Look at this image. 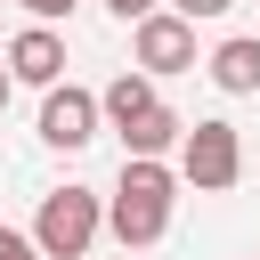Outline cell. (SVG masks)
Here are the masks:
<instances>
[{
  "mask_svg": "<svg viewBox=\"0 0 260 260\" xmlns=\"http://www.w3.org/2000/svg\"><path fill=\"white\" fill-rule=\"evenodd\" d=\"M41 138H49L57 154L89 146V138H98V89H73V81H57V89L41 98Z\"/></svg>",
  "mask_w": 260,
  "mask_h": 260,
  "instance_id": "5",
  "label": "cell"
},
{
  "mask_svg": "<svg viewBox=\"0 0 260 260\" xmlns=\"http://www.w3.org/2000/svg\"><path fill=\"white\" fill-rule=\"evenodd\" d=\"M179 138H187V122H179V114H171L162 98H154V106H146L138 122H122V146H130V154H171Z\"/></svg>",
  "mask_w": 260,
  "mask_h": 260,
  "instance_id": "9",
  "label": "cell"
},
{
  "mask_svg": "<svg viewBox=\"0 0 260 260\" xmlns=\"http://www.w3.org/2000/svg\"><path fill=\"white\" fill-rule=\"evenodd\" d=\"M8 73L32 81V89H57V81H65V41H57L49 24H24V32L8 41Z\"/></svg>",
  "mask_w": 260,
  "mask_h": 260,
  "instance_id": "6",
  "label": "cell"
},
{
  "mask_svg": "<svg viewBox=\"0 0 260 260\" xmlns=\"http://www.w3.org/2000/svg\"><path fill=\"white\" fill-rule=\"evenodd\" d=\"M16 8H24L32 24H57V16H73V0H16Z\"/></svg>",
  "mask_w": 260,
  "mask_h": 260,
  "instance_id": "12",
  "label": "cell"
},
{
  "mask_svg": "<svg viewBox=\"0 0 260 260\" xmlns=\"http://www.w3.org/2000/svg\"><path fill=\"white\" fill-rule=\"evenodd\" d=\"M146 106H154V73H138V65H122V73L98 89V114H106L114 130H122V122H138Z\"/></svg>",
  "mask_w": 260,
  "mask_h": 260,
  "instance_id": "8",
  "label": "cell"
},
{
  "mask_svg": "<svg viewBox=\"0 0 260 260\" xmlns=\"http://www.w3.org/2000/svg\"><path fill=\"white\" fill-rule=\"evenodd\" d=\"M179 179L195 187V195H228L236 179H244V130L236 122H187V138H179Z\"/></svg>",
  "mask_w": 260,
  "mask_h": 260,
  "instance_id": "3",
  "label": "cell"
},
{
  "mask_svg": "<svg viewBox=\"0 0 260 260\" xmlns=\"http://www.w3.org/2000/svg\"><path fill=\"white\" fill-rule=\"evenodd\" d=\"M106 8H114V16H122V24H138V16H154V8H162V0H106Z\"/></svg>",
  "mask_w": 260,
  "mask_h": 260,
  "instance_id": "13",
  "label": "cell"
},
{
  "mask_svg": "<svg viewBox=\"0 0 260 260\" xmlns=\"http://www.w3.org/2000/svg\"><path fill=\"white\" fill-rule=\"evenodd\" d=\"M171 203H179V171L162 162V154H130L122 162V187H114V203H106V228H114V244H162V228H171Z\"/></svg>",
  "mask_w": 260,
  "mask_h": 260,
  "instance_id": "1",
  "label": "cell"
},
{
  "mask_svg": "<svg viewBox=\"0 0 260 260\" xmlns=\"http://www.w3.org/2000/svg\"><path fill=\"white\" fill-rule=\"evenodd\" d=\"M203 65H211V81H219L228 98H252V89H260V41H252V32L219 41V49L203 57Z\"/></svg>",
  "mask_w": 260,
  "mask_h": 260,
  "instance_id": "7",
  "label": "cell"
},
{
  "mask_svg": "<svg viewBox=\"0 0 260 260\" xmlns=\"http://www.w3.org/2000/svg\"><path fill=\"white\" fill-rule=\"evenodd\" d=\"M0 260H49V252H41L24 228H0Z\"/></svg>",
  "mask_w": 260,
  "mask_h": 260,
  "instance_id": "10",
  "label": "cell"
},
{
  "mask_svg": "<svg viewBox=\"0 0 260 260\" xmlns=\"http://www.w3.org/2000/svg\"><path fill=\"white\" fill-rule=\"evenodd\" d=\"M98 228H106V195L98 187H49L41 195V219H32V244L49 260H81L98 244Z\"/></svg>",
  "mask_w": 260,
  "mask_h": 260,
  "instance_id": "2",
  "label": "cell"
},
{
  "mask_svg": "<svg viewBox=\"0 0 260 260\" xmlns=\"http://www.w3.org/2000/svg\"><path fill=\"white\" fill-rule=\"evenodd\" d=\"M8 89H16V73H8V65H0V106H8Z\"/></svg>",
  "mask_w": 260,
  "mask_h": 260,
  "instance_id": "14",
  "label": "cell"
},
{
  "mask_svg": "<svg viewBox=\"0 0 260 260\" xmlns=\"http://www.w3.org/2000/svg\"><path fill=\"white\" fill-rule=\"evenodd\" d=\"M171 8H179V16H187V24H211V16H228V8H236V0H171Z\"/></svg>",
  "mask_w": 260,
  "mask_h": 260,
  "instance_id": "11",
  "label": "cell"
},
{
  "mask_svg": "<svg viewBox=\"0 0 260 260\" xmlns=\"http://www.w3.org/2000/svg\"><path fill=\"white\" fill-rule=\"evenodd\" d=\"M130 65L138 73H195V24L179 16V8H154V16H138L130 24Z\"/></svg>",
  "mask_w": 260,
  "mask_h": 260,
  "instance_id": "4",
  "label": "cell"
},
{
  "mask_svg": "<svg viewBox=\"0 0 260 260\" xmlns=\"http://www.w3.org/2000/svg\"><path fill=\"white\" fill-rule=\"evenodd\" d=\"M252 260H260V252H252Z\"/></svg>",
  "mask_w": 260,
  "mask_h": 260,
  "instance_id": "15",
  "label": "cell"
}]
</instances>
